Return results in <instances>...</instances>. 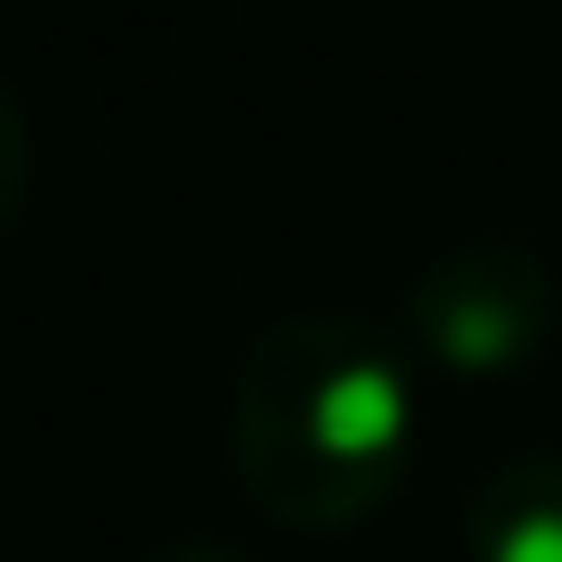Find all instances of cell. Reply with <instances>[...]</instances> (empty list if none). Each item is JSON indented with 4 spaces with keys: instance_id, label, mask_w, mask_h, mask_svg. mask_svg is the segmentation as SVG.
<instances>
[{
    "instance_id": "obj_1",
    "label": "cell",
    "mask_w": 562,
    "mask_h": 562,
    "mask_svg": "<svg viewBox=\"0 0 562 562\" xmlns=\"http://www.w3.org/2000/svg\"><path fill=\"white\" fill-rule=\"evenodd\" d=\"M232 472L290 529H364L422 439L405 348L364 315H290L232 372Z\"/></svg>"
},
{
    "instance_id": "obj_2",
    "label": "cell",
    "mask_w": 562,
    "mask_h": 562,
    "mask_svg": "<svg viewBox=\"0 0 562 562\" xmlns=\"http://www.w3.org/2000/svg\"><path fill=\"white\" fill-rule=\"evenodd\" d=\"M562 323V290L521 248H463L439 257L405 299V339L447 372H505L538 356Z\"/></svg>"
},
{
    "instance_id": "obj_3",
    "label": "cell",
    "mask_w": 562,
    "mask_h": 562,
    "mask_svg": "<svg viewBox=\"0 0 562 562\" xmlns=\"http://www.w3.org/2000/svg\"><path fill=\"white\" fill-rule=\"evenodd\" d=\"M472 562H562V456H529L480 488Z\"/></svg>"
},
{
    "instance_id": "obj_4",
    "label": "cell",
    "mask_w": 562,
    "mask_h": 562,
    "mask_svg": "<svg viewBox=\"0 0 562 562\" xmlns=\"http://www.w3.org/2000/svg\"><path fill=\"white\" fill-rule=\"evenodd\" d=\"M18 207H25V116L0 91V232L18 224Z\"/></svg>"
},
{
    "instance_id": "obj_5",
    "label": "cell",
    "mask_w": 562,
    "mask_h": 562,
    "mask_svg": "<svg viewBox=\"0 0 562 562\" xmlns=\"http://www.w3.org/2000/svg\"><path fill=\"white\" fill-rule=\"evenodd\" d=\"M158 562H248L240 546H224V538H182V546H166Z\"/></svg>"
}]
</instances>
